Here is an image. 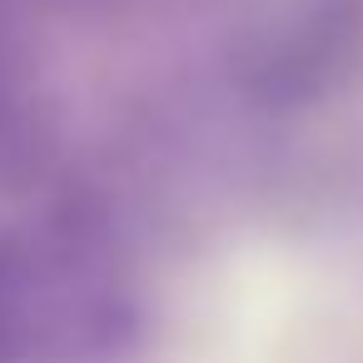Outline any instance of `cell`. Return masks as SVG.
Listing matches in <instances>:
<instances>
[{"label":"cell","mask_w":363,"mask_h":363,"mask_svg":"<svg viewBox=\"0 0 363 363\" xmlns=\"http://www.w3.org/2000/svg\"><path fill=\"white\" fill-rule=\"evenodd\" d=\"M140 303L80 234L0 239V363H120Z\"/></svg>","instance_id":"6da1fadb"},{"label":"cell","mask_w":363,"mask_h":363,"mask_svg":"<svg viewBox=\"0 0 363 363\" xmlns=\"http://www.w3.org/2000/svg\"><path fill=\"white\" fill-rule=\"evenodd\" d=\"M6 115H11V80L0 70V125H6Z\"/></svg>","instance_id":"7a4b0ae2"}]
</instances>
